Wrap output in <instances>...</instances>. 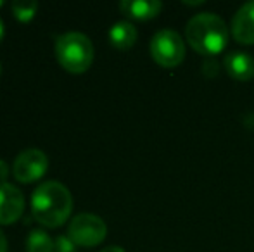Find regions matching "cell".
<instances>
[{
  "instance_id": "cell-13",
  "label": "cell",
  "mask_w": 254,
  "mask_h": 252,
  "mask_svg": "<svg viewBox=\"0 0 254 252\" xmlns=\"http://www.w3.org/2000/svg\"><path fill=\"white\" fill-rule=\"evenodd\" d=\"M38 9V3L35 0H14L12 12L19 21H30Z\"/></svg>"
},
{
  "instance_id": "cell-20",
  "label": "cell",
  "mask_w": 254,
  "mask_h": 252,
  "mask_svg": "<svg viewBox=\"0 0 254 252\" xmlns=\"http://www.w3.org/2000/svg\"><path fill=\"white\" fill-rule=\"evenodd\" d=\"M0 5H2V2H0Z\"/></svg>"
},
{
  "instance_id": "cell-12",
  "label": "cell",
  "mask_w": 254,
  "mask_h": 252,
  "mask_svg": "<svg viewBox=\"0 0 254 252\" xmlns=\"http://www.w3.org/2000/svg\"><path fill=\"white\" fill-rule=\"evenodd\" d=\"M28 252H54V240L44 230H33L26 239Z\"/></svg>"
},
{
  "instance_id": "cell-1",
  "label": "cell",
  "mask_w": 254,
  "mask_h": 252,
  "mask_svg": "<svg viewBox=\"0 0 254 252\" xmlns=\"http://www.w3.org/2000/svg\"><path fill=\"white\" fill-rule=\"evenodd\" d=\"M73 209V197L66 185L59 182H44L35 189L31 197V211L40 225L57 228L64 225Z\"/></svg>"
},
{
  "instance_id": "cell-16",
  "label": "cell",
  "mask_w": 254,
  "mask_h": 252,
  "mask_svg": "<svg viewBox=\"0 0 254 252\" xmlns=\"http://www.w3.org/2000/svg\"><path fill=\"white\" fill-rule=\"evenodd\" d=\"M7 175H9V166H7L5 161L0 159V183H5Z\"/></svg>"
},
{
  "instance_id": "cell-4",
  "label": "cell",
  "mask_w": 254,
  "mask_h": 252,
  "mask_svg": "<svg viewBox=\"0 0 254 252\" xmlns=\"http://www.w3.org/2000/svg\"><path fill=\"white\" fill-rule=\"evenodd\" d=\"M151 55L159 66L177 67L185 59V44L175 30H159L151 40Z\"/></svg>"
},
{
  "instance_id": "cell-6",
  "label": "cell",
  "mask_w": 254,
  "mask_h": 252,
  "mask_svg": "<svg viewBox=\"0 0 254 252\" xmlns=\"http://www.w3.org/2000/svg\"><path fill=\"white\" fill-rule=\"evenodd\" d=\"M49 168V159L40 149H26L16 157L12 166L14 178L21 183H31L40 180Z\"/></svg>"
},
{
  "instance_id": "cell-3",
  "label": "cell",
  "mask_w": 254,
  "mask_h": 252,
  "mask_svg": "<svg viewBox=\"0 0 254 252\" xmlns=\"http://www.w3.org/2000/svg\"><path fill=\"white\" fill-rule=\"evenodd\" d=\"M56 55L64 69L71 73H83L94 61V45L87 35L69 31L57 38Z\"/></svg>"
},
{
  "instance_id": "cell-8",
  "label": "cell",
  "mask_w": 254,
  "mask_h": 252,
  "mask_svg": "<svg viewBox=\"0 0 254 252\" xmlns=\"http://www.w3.org/2000/svg\"><path fill=\"white\" fill-rule=\"evenodd\" d=\"M232 35L242 45L254 44V0L244 3L232 19Z\"/></svg>"
},
{
  "instance_id": "cell-14",
  "label": "cell",
  "mask_w": 254,
  "mask_h": 252,
  "mask_svg": "<svg viewBox=\"0 0 254 252\" xmlns=\"http://www.w3.org/2000/svg\"><path fill=\"white\" fill-rule=\"evenodd\" d=\"M76 244L69 239V235H61L54 240V252H74Z\"/></svg>"
},
{
  "instance_id": "cell-11",
  "label": "cell",
  "mask_w": 254,
  "mask_h": 252,
  "mask_svg": "<svg viewBox=\"0 0 254 252\" xmlns=\"http://www.w3.org/2000/svg\"><path fill=\"white\" fill-rule=\"evenodd\" d=\"M137 28L133 26L128 21H120V23H114L109 30V40L120 50H128L135 45L137 42Z\"/></svg>"
},
{
  "instance_id": "cell-9",
  "label": "cell",
  "mask_w": 254,
  "mask_h": 252,
  "mask_svg": "<svg viewBox=\"0 0 254 252\" xmlns=\"http://www.w3.org/2000/svg\"><path fill=\"white\" fill-rule=\"evenodd\" d=\"M225 71L235 81H249L254 78V59L248 52H230L223 61Z\"/></svg>"
},
{
  "instance_id": "cell-2",
  "label": "cell",
  "mask_w": 254,
  "mask_h": 252,
  "mask_svg": "<svg viewBox=\"0 0 254 252\" xmlns=\"http://www.w3.org/2000/svg\"><path fill=\"white\" fill-rule=\"evenodd\" d=\"M185 38L195 52L213 57L225 50L228 44V28L220 16L213 12H201L194 16L185 26Z\"/></svg>"
},
{
  "instance_id": "cell-10",
  "label": "cell",
  "mask_w": 254,
  "mask_h": 252,
  "mask_svg": "<svg viewBox=\"0 0 254 252\" xmlns=\"http://www.w3.org/2000/svg\"><path fill=\"white\" fill-rule=\"evenodd\" d=\"M120 9L125 16L131 17V19L147 21L161 12L163 3L159 0H123L120 3Z\"/></svg>"
},
{
  "instance_id": "cell-5",
  "label": "cell",
  "mask_w": 254,
  "mask_h": 252,
  "mask_svg": "<svg viewBox=\"0 0 254 252\" xmlns=\"http://www.w3.org/2000/svg\"><path fill=\"white\" fill-rule=\"evenodd\" d=\"M67 235L76 246L81 247H94L99 246L107 235V226L102 218L90 212L76 214L69 223Z\"/></svg>"
},
{
  "instance_id": "cell-17",
  "label": "cell",
  "mask_w": 254,
  "mask_h": 252,
  "mask_svg": "<svg viewBox=\"0 0 254 252\" xmlns=\"http://www.w3.org/2000/svg\"><path fill=\"white\" fill-rule=\"evenodd\" d=\"M0 252H7V239L2 232H0Z\"/></svg>"
},
{
  "instance_id": "cell-15",
  "label": "cell",
  "mask_w": 254,
  "mask_h": 252,
  "mask_svg": "<svg viewBox=\"0 0 254 252\" xmlns=\"http://www.w3.org/2000/svg\"><path fill=\"white\" fill-rule=\"evenodd\" d=\"M202 69H204V74H206V76H209V73H211V76H214V74L218 73V64H216V61H206L202 64Z\"/></svg>"
},
{
  "instance_id": "cell-21",
  "label": "cell",
  "mask_w": 254,
  "mask_h": 252,
  "mask_svg": "<svg viewBox=\"0 0 254 252\" xmlns=\"http://www.w3.org/2000/svg\"><path fill=\"white\" fill-rule=\"evenodd\" d=\"M0 69H2V66H0Z\"/></svg>"
},
{
  "instance_id": "cell-18",
  "label": "cell",
  "mask_w": 254,
  "mask_h": 252,
  "mask_svg": "<svg viewBox=\"0 0 254 252\" xmlns=\"http://www.w3.org/2000/svg\"><path fill=\"white\" fill-rule=\"evenodd\" d=\"M101 252H125V249H121V247H118V246H111V247L102 249Z\"/></svg>"
},
{
  "instance_id": "cell-19",
  "label": "cell",
  "mask_w": 254,
  "mask_h": 252,
  "mask_svg": "<svg viewBox=\"0 0 254 252\" xmlns=\"http://www.w3.org/2000/svg\"><path fill=\"white\" fill-rule=\"evenodd\" d=\"M3 38V23H2V19H0V40Z\"/></svg>"
},
{
  "instance_id": "cell-7",
  "label": "cell",
  "mask_w": 254,
  "mask_h": 252,
  "mask_svg": "<svg viewBox=\"0 0 254 252\" xmlns=\"http://www.w3.org/2000/svg\"><path fill=\"white\" fill-rule=\"evenodd\" d=\"M24 211L23 192L12 183H0V225L17 221Z\"/></svg>"
}]
</instances>
